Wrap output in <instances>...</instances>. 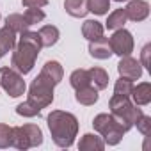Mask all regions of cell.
Masks as SVG:
<instances>
[{
    "mask_svg": "<svg viewBox=\"0 0 151 151\" xmlns=\"http://www.w3.org/2000/svg\"><path fill=\"white\" fill-rule=\"evenodd\" d=\"M43 45L39 41V34L32 30H25L20 34V41L14 45V52L11 55V68L22 75L32 71L36 59L41 52Z\"/></svg>",
    "mask_w": 151,
    "mask_h": 151,
    "instance_id": "6da1fadb",
    "label": "cell"
},
{
    "mask_svg": "<svg viewBox=\"0 0 151 151\" xmlns=\"http://www.w3.org/2000/svg\"><path fill=\"white\" fill-rule=\"evenodd\" d=\"M48 130L52 133L53 142L59 147H71L75 137L78 133V121L71 112L64 110H52L46 117Z\"/></svg>",
    "mask_w": 151,
    "mask_h": 151,
    "instance_id": "7a4b0ae2",
    "label": "cell"
},
{
    "mask_svg": "<svg viewBox=\"0 0 151 151\" xmlns=\"http://www.w3.org/2000/svg\"><path fill=\"white\" fill-rule=\"evenodd\" d=\"M109 107H110V114L114 116V119L119 123V126L128 132L133 128L135 121L140 117L142 110L139 109V105H135L130 96H119V94H114L109 101Z\"/></svg>",
    "mask_w": 151,
    "mask_h": 151,
    "instance_id": "3957f363",
    "label": "cell"
},
{
    "mask_svg": "<svg viewBox=\"0 0 151 151\" xmlns=\"http://www.w3.org/2000/svg\"><path fill=\"white\" fill-rule=\"evenodd\" d=\"M93 126H94V130L103 137V140H105V144H109V146H117L119 142H121V139H123V135L126 133L121 126H119V123L114 119V116L112 114H98L94 119H93Z\"/></svg>",
    "mask_w": 151,
    "mask_h": 151,
    "instance_id": "277c9868",
    "label": "cell"
},
{
    "mask_svg": "<svg viewBox=\"0 0 151 151\" xmlns=\"http://www.w3.org/2000/svg\"><path fill=\"white\" fill-rule=\"evenodd\" d=\"M43 144V132L37 124H23V126H14L13 128V142L11 146H14L16 149H30V147H37Z\"/></svg>",
    "mask_w": 151,
    "mask_h": 151,
    "instance_id": "5b68a950",
    "label": "cell"
},
{
    "mask_svg": "<svg viewBox=\"0 0 151 151\" xmlns=\"http://www.w3.org/2000/svg\"><path fill=\"white\" fill-rule=\"evenodd\" d=\"M29 101H32L39 109H46L53 101V86L37 75L29 87Z\"/></svg>",
    "mask_w": 151,
    "mask_h": 151,
    "instance_id": "8992f818",
    "label": "cell"
},
{
    "mask_svg": "<svg viewBox=\"0 0 151 151\" xmlns=\"http://www.w3.org/2000/svg\"><path fill=\"white\" fill-rule=\"evenodd\" d=\"M0 87L11 98H18L25 94V89H27L23 75L13 68H0Z\"/></svg>",
    "mask_w": 151,
    "mask_h": 151,
    "instance_id": "52a82bcc",
    "label": "cell"
},
{
    "mask_svg": "<svg viewBox=\"0 0 151 151\" xmlns=\"http://www.w3.org/2000/svg\"><path fill=\"white\" fill-rule=\"evenodd\" d=\"M109 43H110L112 53H116L119 57H126L133 52V36L124 27L114 30V34L109 37Z\"/></svg>",
    "mask_w": 151,
    "mask_h": 151,
    "instance_id": "ba28073f",
    "label": "cell"
},
{
    "mask_svg": "<svg viewBox=\"0 0 151 151\" xmlns=\"http://www.w3.org/2000/svg\"><path fill=\"white\" fill-rule=\"evenodd\" d=\"M117 71H119V77H124L133 82L142 77V64H140V60L126 55V57H121V60L117 64Z\"/></svg>",
    "mask_w": 151,
    "mask_h": 151,
    "instance_id": "9c48e42d",
    "label": "cell"
},
{
    "mask_svg": "<svg viewBox=\"0 0 151 151\" xmlns=\"http://www.w3.org/2000/svg\"><path fill=\"white\" fill-rule=\"evenodd\" d=\"M126 18L132 22H144L149 16V4L146 0H128V6L124 7Z\"/></svg>",
    "mask_w": 151,
    "mask_h": 151,
    "instance_id": "30bf717a",
    "label": "cell"
},
{
    "mask_svg": "<svg viewBox=\"0 0 151 151\" xmlns=\"http://www.w3.org/2000/svg\"><path fill=\"white\" fill-rule=\"evenodd\" d=\"M39 77L45 78L46 82H50V84L55 87L57 84H60V80H62V77H64V69H62L60 62H57V60H48V62L43 66Z\"/></svg>",
    "mask_w": 151,
    "mask_h": 151,
    "instance_id": "8fae6325",
    "label": "cell"
},
{
    "mask_svg": "<svg viewBox=\"0 0 151 151\" xmlns=\"http://www.w3.org/2000/svg\"><path fill=\"white\" fill-rule=\"evenodd\" d=\"M89 53L91 57L94 59H100V60H105V59H110L112 53V48H110V43H109V37H100V39H94V41H89Z\"/></svg>",
    "mask_w": 151,
    "mask_h": 151,
    "instance_id": "7c38bea8",
    "label": "cell"
},
{
    "mask_svg": "<svg viewBox=\"0 0 151 151\" xmlns=\"http://www.w3.org/2000/svg\"><path fill=\"white\" fill-rule=\"evenodd\" d=\"M130 96H132V100H133L135 105H139V107L147 105L151 101V84L149 82H140V84L133 86Z\"/></svg>",
    "mask_w": 151,
    "mask_h": 151,
    "instance_id": "4fadbf2b",
    "label": "cell"
},
{
    "mask_svg": "<svg viewBox=\"0 0 151 151\" xmlns=\"http://www.w3.org/2000/svg\"><path fill=\"white\" fill-rule=\"evenodd\" d=\"M37 34H39V41H41L43 48L53 46V45L59 41V37H60V32H59V29H57L55 25H43V27L37 30Z\"/></svg>",
    "mask_w": 151,
    "mask_h": 151,
    "instance_id": "5bb4252c",
    "label": "cell"
},
{
    "mask_svg": "<svg viewBox=\"0 0 151 151\" xmlns=\"http://www.w3.org/2000/svg\"><path fill=\"white\" fill-rule=\"evenodd\" d=\"M77 91V94H75V100H77L80 105H94L98 101V89L93 87L91 84L89 86H84V87H78V89H75Z\"/></svg>",
    "mask_w": 151,
    "mask_h": 151,
    "instance_id": "9a60e30c",
    "label": "cell"
},
{
    "mask_svg": "<svg viewBox=\"0 0 151 151\" xmlns=\"http://www.w3.org/2000/svg\"><path fill=\"white\" fill-rule=\"evenodd\" d=\"M80 151H103L105 149V140L94 133H86L80 142H78Z\"/></svg>",
    "mask_w": 151,
    "mask_h": 151,
    "instance_id": "2e32d148",
    "label": "cell"
},
{
    "mask_svg": "<svg viewBox=\"0 0 151 151\" xmlns=\"http://www.w3.org/2000/svg\"><path fill=\"white\" fill-rule=\"evenodd\" d=\"M105 32V27L98 22V20H86L84 25H82V36L87 39V41H94V39H100Z\"/></svg>",
    "mask_w": 151,
    "mask_h": 151,
    "instance_id": "e0dca14e",
    "label": "cell"
},
{
    "mask_svg": "<svg viewBox=\"0 0 151 151\" xmlns=\"http://www.w3.org/2000/svg\"><path fill=\"white\" fill-rule=\"evenodd\" d=\"M64 9L73 18H84L89 13L87 0H64Z\"/></svg>",
    "mask_w": 151,
    "mask_h": 151,
    "instance_id": "ac0fdd59",
    "label": "cell"
},
{
    "mask_svg": "<svg viewBox=\"0 0 151 151\" xmlns=\"http://www.w3.org/2000/svg\"><path fill=\"white\" fill-rule=\"evenodd\" d=\"M89 71V78H91V84L100 91V89H107L109 86V73L103 69V68H91L87 69Z\"/></svg>",
    "mask_w": 151,
    "mask_h": 151,
    "instance_id": "d6986e66",
    "label": "cell"
},
{
    "mask_svg": "<svg viewBox=\"0 0 151 151\" xmlns=\"http://www.w3.org/2000/svg\"><path fill=\"white\" fill-rule=\"evenodd\" d=\"M14 45H16V34L9 27H2L0 29V52L6 55L14 48Z\"/></svg>",
    "mask_w": 151,
    "mask_h": 151,
    "instance_id": "ffe728a7",
    "label": "cell"
},
{
    "mask_svg": "<svg viewBox=\"0 0 151 151\" xmlns=\"http://www.w3.org/2000/svg\"><path fill=\"white\" fill-rule=\"evenodd\" d=\"M6 27H9L14 34H22V32L29 30V25H27L23 14H18V13H13L6 18Z\"/></svg>",
    "mask_w": 151,
    "mask_h": 151,
    "instance_id": "44dd1931",
    "label": "cell"
},
{
    "mask_svg": "<svg viewBox=\"0 0 151 151\" xmlns=\"http://www.w3.org/2000/svg\"><path fill=\"white\" fill-rule=\"evenodd\" d=\"M69 84L73 89H78V87H84V86H89L91 84V78H89V71L87 69H75L71 75H69Z\"/></svg>",
    "mask_w": 151,
    "mask_h": 151,
    "instance_id": "7402d4cb",
    "label": "cell"
},
{
    "mask_svg": "<svg viewBox=\"0 0 151 151\" xmlns=\"http://www.w3.org/2000/svg\"><path fill=\"white\" fill-rule=\"evenodd\" d=\"M126 13H124V9H116L114 13H110L109 14V18H107V29L109 30H117V29H123L124 27V23H126Z\"/></svg>",
    "mask_w": 151,
    "mask_h": 151,
    "instance_id": "603a6c76",
    "label": "cell"
},
{
    "mask_svg": "<svg viewBox=\"0 0 151 151\" xmlns=\"http://www.w3.org/2000/svg\"><path fill=\"white\" fill-rule=\"evenodd\" d=\"M16 114L18 116H23V117H36V116L41 114V109L37 105H34L32 101L27 100V101H23V103H20L16 107Z\"/></svg>",
    "mask_w": 151,
    "mask_h": 151,
    "instance_id": "cb8c5ba5",
    "label": "cell"
},
{
    "mask_svg": "<svg viewBox=\"0 0 151 151\" xmlns=\"http://www.w3.org/2000/svg\"><path fill=\"white\" fill-rule=\"evenodd\" d=\"M87 9L89 13H94L98 16L107 14L110 9V0H87Z\"/></svg>",
    "mask_w": 151,
    "mask_h": 151,
    "instance_id": "d4e9b609",
    "label": "cell"
},
{
    "mask_svg": "<svg viewBox=\"0 0 151 151\" xmlns=\"http://www.w3.org/2000/svg\"><path fill=\"white\" fill-rule=\"evenodd\" d=\"M132 89H133V82L124 77H119V80H116L114 84V94H119V96H130Z\"/></svg>",
    "mask_w": 151,
    "mask_h": 151,
    "instance_id": "484cf974",
    "label": "cell"
},
{
    "mask_svg": "<svg viewBox=\"0 0 151 151\" xmlns=\"http://www.w3.org/2000/svg\"><path fill=\"white\" fill-rule=\"evenodd\" d=\"M45 16H46V14H45L39 7H27V11H25V14H23V18H25V22H27L29 27H30V25H36V23H39V22H43Z\"/></svg>",
    "mask_w": 151,
    "mask_h": 151,
    "instance_id": "4316f807",
    "label": "cell"
},
{
    "mask_svg": "<svg viewBox=\"0 0 151 151\" xmlns=\"http://www.w3.org/2000/svg\"><path fill=\"white\" fill-rule=\"evenodd\" d=\"M13 142V126L0 123V149L9 147Z\"/></svg>",
    "mask_w": 151,
    "mask_h": 151,
    "instance_id": "83f0119b",
    "label": "cell"
},
{
    "mask_svg": "<svg viewBox=\"0 0 151 151\" xmlns=\"http://www.w3.org/2000/svg\"><path fill=\"white\" fill-rule=\"evenodd\" d=\"M133 126H137V130L142 133V135H149V130H151V117L149 116H146L144 112L140 114V117L135 121V124Z\"/></svg>",
    "mask_w": 151,
    "mask_h": 151,
    "instance_id": "f1b7e54d",
    "label": "cell"
},
{
    "mask_svg": "<svg viewBox=\"0 0 151 151\" xmlns=\"http://www.w3.org/2000/svg\"><path fill=\"white\" fill-rule=\"evenodd\" d=\"M149 52H151V45H146L142 48V53H140V64L144 68H147V69H151V66H149Z\"/></svg>",
    "mask_w": 151,
    "mask_h": 151,
    "instance_id": "f546056e",
    "label": "cell"
},
{
    "mask_svg": "<svg viewBox=\"0 0 151 151\" xmlns=\"http://www.w3.org/2000/svg\"><path fill=\"white\" fill-rule=\"evenodd\" d=\"M23 7H45L48 4V0H22Z\"/></svg>",
    "mask_w": 151,
    "mask_h": 151,
    "instance_id": "4dcf8cb0",
    "label": "cell"
},
{
    "mask_svg": "<svg viewBox=\"0 0 151 151\" xmlns=\"http://www.w3.org/2000/svg\"><path fill=\"white\" fill-rule=\"evenodd\" d=\"M116 2H128V0H116Z\"/></svg>",
    "mask_w": 151,
    "mask_h": 151,
    "instance_id": "1f68e13d",
    "label": "cell"
},
{
    "mask_svg": "<svg viewBox=\"0 0 151 151\" xmlns=\"http://www.w3.org/2000/svg\"><path fill=\"white\" fill-rule=\"evenodd\" d=\"M2 57H4V53H2V52H0V59H2Z\"/></svg>",
    "mask_w": 151,
    "mask_h": 151,
    "instance_id": "d6a6232c",
    "label": "cell"
}]
</instances>
